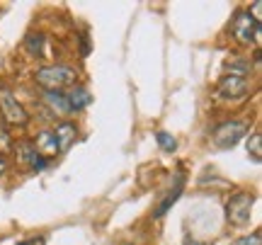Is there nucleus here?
Returning <instances> with one entry per match:
<instances>
[{"mask_svg": "<svg viewBox=\"0 0 262 245\" xmlns=\"http://www.w3.org/2000/svg\"><path fill=\"white\" fill-rule=\"evenodd\" d=\"M0 112L5 124H15V126H25L29 122L27 109L19 104V100L12 95V90L8 87H0Z\"/></svg>", "mask_w": 262, "mask_h": 245, "instance_id": "nucleus-3", "label": "nucleus"}, {"mask_svg": "<svg viewBox=\"0 0 262 245\" xmlns=\"http://www.w3.org/2000/svg\"><path fill=\"white\" fill-rule=\"evenodd\" d=\"M250 93V80L241 76H224L219 80V95L226 100H241Z\"/></svg>", "mask_w": 262, "mask_h": 245, "instance_id": "nucleus-6", "label": "nucleus"}, {"mask_svg": "<svg viewBox=\"0 0 262 245\" xmlns=\"http://www.w3.org/2000/svg\"><path fill=\"white\" fill-rule=\"evenodd\" d=\"M25 49H27L32 56H41L44 54V34L41 32H32L25 39Z\"/></svg>", "mask_w": 262, "mask_h": 245, "instance_id": "nucleus-13", "label": "nucleus"}, {"mask_svg": "<svg viewBox=\"0 0 262 245\" xmlns=\"http://www.w3.org/2000/svg\"><path fill=\"white\" fill-rule=\"evenodd\" d=\"M54 136H56V143H58V153L68 151L75 143V139H78V129H75L73 122H61V124H56Z\"/></svg>", "mask_w": 262, "mask_h": 245, "instance_id": "nucleus-9", "label": "nucleus"}, {"mask_svg": "<svg viewBox=\"0 0 262 245\" xmlns=\"http://www.w3.org/2000/svg\"><path fill=\"white\" fill-rule=\"evenodd\" d=\"M17 158L25 165H29L32 170H37V172H41V170L49 168V158H44L41 153H37V148L32 146V143H22L17 148Z\"/></svg>", "mask_w": 262, "mask_h": 245, "instance_id": "nucleus-8", "label": "nucleus"}, {"mask_svg": "<svg viewBox=\"0 0 262 245\" xmlns=\"http://www.w3.org/2000/svg\"><path fill=\"white\" fill-rule=\"evenodd\" d=\"M75 68L56 63V66H44L34 73V80L41 85V90H61L66 85L75 83Z\"/></svg>", "mask_w": 262, "mask_h": 245, "instance_id": "nucleus-1", "label": "nucleus"}, {"mask_svg": "<svg viewBox=\"0 0 262 245\" xmlns=\"http://www.w3.org/2000/svg\"><path fill=\"white\" fill-rule=\"evenodd\" d=\"M233 245H260V231H255L253 236H245V238H238Z\"/></svg>", "mask_w": 262, "mask_h": 245, "instance_id": "nucleus-17", "label": "nucleus"}, {"mask_svg": "<svg viewBox=\"0 0 262 245\" xmlns=\"http://www.w3.org/2000/svg\"><path fill=\"white\" fill-rule=\"evenodd\" d=\"M253 194L250 192H235L231 194V199L226 202V216L233 226H245L250 221V214H253Z\"/></svg>", "mask_w": 262, "mask_h": 245, "instance_id": "nucleus-2", "label": "nucleus"}, {"mask_svg": "<svg viewBox=\"0 0 262 245\" xmlns=\"http://www.w3.org/2000/svg\"><path fill=\"white\" fill-rule=\"evenodd\" d=\"M262 133L260 131H253V136L248 139V153L253 155V161L255 163H260V158H262Z\"/></svg>", "mask_w": 262, "mask_h": 245, "instance_id": "nucleus-14", "label": "nucleus"}, {"mask_svg": "<svg viewBox=\"0 0 262 245\" xmlns=\"http://www.w3.org/2000/svg\"><path fill=\"white\" fill-rule=\"evenodd\" d=\"M233 37L243 44H250V41H257L260 39V25L255 22L248 10H238L233 17Z\"/></svg>", "mask_w": 262, "mask_h": 245, "instance_id": "nucleus-5", "label": "nucleus"}, {"mask_svg": "<svg viewBox=\"0 0 262 245\" xmlns=\"http://www.w3.org/2000/svg\"><path fill=\"white\" fill-rule=\"evenodd\" d=\"M66 97H68V104H71V112L85 109V107H88V102H90V93H88L85 87H80V85H75V87L66 95Z\"/></svg>", "mask_w": 262, "mask_h": 245, "instance_id": "nucleus-12", "label": "nucleus"}, {"mask_svg": "<svg viewBox=\"0 0 262 245\" xmlns=\"http://www.w3.org/2000/svg\"><path fill=\"white\" fill-rule=\"evenodd\" d=\"M156 141H158V146L163 148L165 153H172L175 148H178V141H175V136L168 131H158L156 133Z\"/></svg>", "mask_w": 262, "mask_h": 245, "instance_id": "nucleus-15", "label": "nucleus"}, {"mask_svg": "<svg viewBox=\"0 0 262 245\" xmlns=\"http://www.w3.org/2000/svg\"><path fill=\"white\" fill-rule=\"evenodd\" d=\"M41 102L47 104L49 109L58 117H68L71 114V104H68V97L61 90H41Z\"/></svg>", "mask_w": 262, "mask_h": 245, "instance_id": "nucleus-7", "label": "nucleus"}, {"mask_svg": "<svg viewBox=\"0 0 262 245\" xmlns=\"http://www.w3.org/2000/svg\"><path fill=\"white\" fill-rule=\"evenodd\" d=\"M248 133V122L233 119V122H224L214 129V143L216 148H231L235 141H241Z\"/></svg>", "mask_w": 262, "mask_h": 245, "instance_id": "nucleus-4", "label": "nucleus"}, {"mask_svg": "<svg viewBox=\"0 0 262 245\" xmlns=\"http://www.w3.org/2000/svg\"><path fill=\"white\" fill-rule=\"evenodd\" d=\"M17 245H47V238L44 236H37V238H27V240H22Z\"/></svg>", "mask_w": 262, "mask_h": 245, "instance_id": "nucleus-19", "label": "nucleus"}, {"mask_svg": "<svg viewBox=\"0 0 262 245\" xmlns=\"http://www.w3.org/2000/svg\"><path fill=\"white\" fill-rule=\"evenodd\" d=\"M15 148V143H12V133L8 131V126L5 122H0V155H5Z\"/></svg>", "mask_w": 262, "mask_h": 245, "instance_id": "nucleus-16", "label": "nucleus"}, {"mask_svg": "<svg viewBox=\"0 0 262 245\" xmlns=\"http://www.w3.org/2000/svg\"><path fill=\"white\" fill-rule=\"evenodd\" d=\"M182 187H185V175H182V172H178V180H175V189H172L168 197L160 202V207L156 209V211H153V216H156V218L163 216V214H165V211H168V209L172 207V202H175V199H178L180 194H182Z\"/></svg>", "mask_w": 262, "mask_h": 245, "instance_id": "nucleus-11", "label": "nucleus"}, {"mask_svg": "<svg viewBox=\"0 0 262 245\" xmlns=\"http://www.w3.org/2000/svg\"><path fill=\"white\" fill-rule=\"evenodd\" d=\"M37 153H41L44 158H49V155H56L58 153V143H56V136H54V131H39L37 133Z\"/></svg>", "mask_w": 262, "mask_h": 245, "instance_id": "nucleus-10", "label": "nucleus"}, {"mask_svg": "<svg viewBox=\"0 0 262 245\" xmlns=\"http://www.w3.org/2000/svg\"><path fill=\"white\" fill-rule=\"evenodd\" d=\"M5 170H8V163H5V158H3V155H0V175H3V172H5Z\"/></svg>", "mask_w": 262, "mask_h": 245, "instance_id": "nucleus-20", "label": "nucleus"}, {"mask_svg": "<svg viewBox=\"0 0 262 245\" xmlns=\"http://www.w3.org/2000/svg\"><path fill=\"white\" fill-rule=\"evenodd\" d=\"M248 15L260 25V17H262V3H253V10H248Z\"/></svg>", "mask_w": 262, "mask_h": 245, "instance_id": "nucleus-18", "label": "nucleus"}]
</instances>
